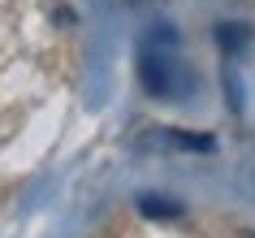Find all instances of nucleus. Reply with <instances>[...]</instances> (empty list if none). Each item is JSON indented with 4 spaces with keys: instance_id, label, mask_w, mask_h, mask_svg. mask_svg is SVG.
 Listing matches in <instances>:
<instances>
[{
    "instance_id": "nucleus-1",
    "label": "nucleus",
    "mask_w": 255,
    "mask_h": 238,
    "mask_svg": "<svg viewBox=\"0 0 255 238\" xmlns=\"http://www.w3.org/2000/svg\"><path fill=\"white\" fill-rule=\"evenodd\" d=\"M138 78L160 100H182V95L195 91V69L182 61L177 35L169 26H156L147 39L138 43Z\"/></svg>"
},
{
    "instance_id": "nucleus-3",
    "label": "nucleus",
    "mask_w": 255,
    "mask_h": 238,
    "mask_svg": "<svg viewBox=\"0 0 255 238\" xmlns=\"http://www.w3.org/2000/svg\"><path fill=\"white\" fill-rule=\"evenodd\" d=\"M138 212L151 217V221H177L182 217V204L177 199H160V195H138Z\"/></svg>"
},
{
    "instance_id": "nucleus-4",
    "label": "nucleus",
    "mask_w": 255,
    "mask_h": 238,
    "mask_svg": "<svg viewBox=\"0 0 255 238\" xmlns=\"http://www.w3.org/2000/svg\"><path fill=\"white\" fill-rule=\"evenodd\" d=\"M216 39H221L225 56H234V52L242 48V43L251 39V30H247V26H234V22H225V26H216Z\"/></svg>"
},
{
    "instance_id": "nucleus-2",
    "label": "nucleus",
    "mask_w": 255,
    "mask_h": 238,
    "mask_svg": "<svg viewBox=\"0 0 255 238\" xmlns=\"http://www.w3.org/2000/svg\"><path fill=\"white\" fill-rule=\"evenodd\" d=\"M143 147H186V152H212V139L208 134H177V130H169V134H147L143 139Z\"/></svg>"
}]
</instances>
